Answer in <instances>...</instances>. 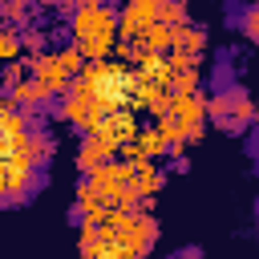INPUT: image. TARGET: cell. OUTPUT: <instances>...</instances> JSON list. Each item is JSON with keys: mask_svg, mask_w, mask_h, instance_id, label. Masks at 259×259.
Segmentation results:
<instances>
[{"mask_svg": "<svg viewBox=\"0 0 259 259\" xmlns=\"http://www.w3.org/2000/svg\"><path fill=\"white\" fill-rule=\"evenodd\" d=\"M73 28H77V40L85 53H105V45L113 40V12L109 8H81Z\"/></svg>", "mask_w": 259, "mask_h": 259, "instance_id": "cell-1", "label": "cell"}]
</instances>
